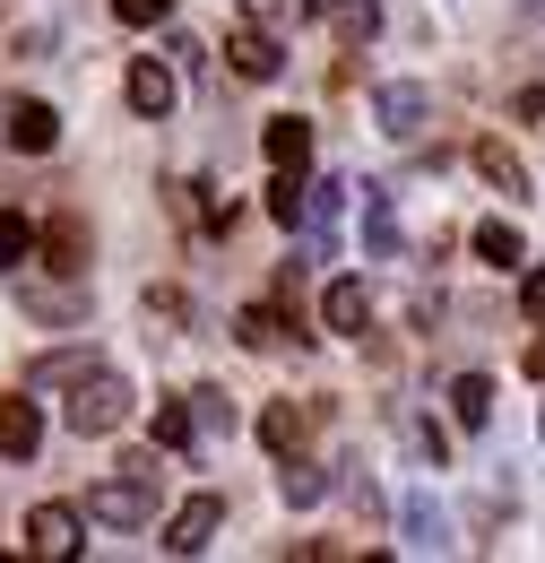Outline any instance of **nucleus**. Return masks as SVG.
I'll list each match as a JSON object with an SVG mask.
<instances>
[{
    "label": "nucleus",
    "mask_w": 545,
    "mask_h": 563,
    "mask_svg": "<svg viewBox=\"0 0 545 563\" xmlns=\"http://www.w3.org/2000/svg\"><path fill=\"white\" fill-rule=\"evenodd\" d=\"M35 243H44V261H53L62 278H78V269H87V225H78V217H69V209L53 217V225H44Z\"/></svg>",
    "instance_id": "obj_12"
},
{
    "label": "nucleus",
    "mask_w": 545,
    "mask_h": 563,
    "mask_svg": "<svg viewBox=\"0 0 545 563\" xmlns=\"http://www.w3.org/2000/svg\"><path fill=\"white\" fill-rule=\"evenodd\" d=\"M372 122H381L390 140H415V131L433 122V87H424V78H390V87L372 96Z\"/></svg>",
    "instance_id": "obj_3"
},
{
    "label": "nucleus",
    "mask_w": 545,
    "mask_h": 563,
    "mask_svg": "<svg viewBox=\"0 0 545 563\" xmlns=\"http://www.w3.org/2000/svg\"><path fill=\"white\" fill-rule=\"evenodd\" d=\"M216 529H225V494H191V503L165 520V555H200Z\"/></svg>",
    "instance_id": "obj_5"
},
{
    "label": "nucleus",
    "mask_w": 545,
    "mask_h": 563,
    "mask_svg": "<svg viewBox=\"0 0 545 563\" xmlns=\"http://www.w3.org/2000/svg\"><path fill=\"white\" fill-rule=\"evenodd\" d=\"M520 18H529V26H545V0H520Z\"/></svg>",
    "instance_id": "obj_32"
},
{
    "label": "nucleus",
    "mask_w": 545,
    "mask_h": 563,
    "mask_svg": "<svg viewBox=\"0 0 545 563\" xmlns=\"http://www.w3.org/2000/svg\"><path fill=\"white\" fill-rule=\"evenodd\" d=\"M321 321H330L338 339H364V330H372V295H364V278L330 286V295H321Z\"/></svg>",
    "instance_id": "obj_8"
},
{
    "label": "nucleus",
    "mask_w": 545,
    "mask_h": 563,
    "mask_svg": "<svg viewBox=\"0 0 545 563\" xmlns=\"http://www.w3.org/2000/svg\"><path fill=\"white\" fill-rule=\"evenodd\" d=\"M156 442H165V451H191V442H200V417H191L182 399H165V408H156Z\"/></svg>",
    "instance_id": "obj_23"
},
{
    "label": "nucleus",
    "mask_w": 545,
    "mask_h": 563,
    "mask_svg": "<svg viewBox=\"0 0 545 563\" xmlns=\"http://www.w3.org/2000/svg\"><path fill=\"white\" fill-rule=\"evenodd\" d=\"M330 26H338L346 53H364V44L381 35V0H330Z\"/></svg>",
    "instance_id": "obj_15"
},
{
    "label": "nucleus",
    "mask_w": 545,
    "mask_h": 563,
    "mask_svg": "<svg viewBox=\"0 0 545 563\" xmlns=\"http://www.w3.org/2000/svg\"><path fill=\"white\" fill-rule=\"evenodd\" d=\"M113 18H122V26H165L174 0H113Z\"/></svg>",
    "instance_id": "obj_28"
},
{
    "label": "nucleus",
    "mask_w": 545,
    "mask_h": 563,
    "mask_svg": "<svg viewBox=\"0 0 545 563\" xmlns=\"http://www.w3.org/2000/svg\"><path fill=\"white\" fill-rule=\"evenodd\" d=\"M131 408H138L131 382H122V373H104V364L69 382V424H78V433H122V424H131Z\"/></svg>",
    "instance_id": "obj_1"
},
{
    "label": "nucleus",
    "mask_w": 545,
    "mask_h": 563,
    "mask_svg": "<svg viewBox=\"0 0 545 563\" xmlns=\"http://www.w3.org/2000/svg\"><path fill=\"white\" fill-rule=\"evenodd\" d=\"M399 529H408V547H415V555H442V547H451V520H442V503H433V494H408Z\"/></svg>",
    "instance_id": "obj_11"
},
{
    "label": "nucleus",
    "mask_w": 545,
    "mask_h": 563,
    "mask_svg": "<svg viewBox=\"0 0 545 563\" xmlns=\"http://www.w3.org/2000/svg\"><path fill=\"white\" fill-rule=\"evenodd\" d=\"M520 303H529V312H537V321H545V269H537V278H529V286H520Z\"/></svg>",
    "instance_id": "obj_31"
},
{
    "label": "nucleus",
    "mask_w": 545,
    "mask_h": 563,
    "mask_svg": "<svg viewBox=\"0 0 545 563\" xmlns=\"http://www.w3.org/2000/svg\"><path fill=\"white\" fill-rule=\"evenodd\" d=\"M0 131H9L18 156H44V147L62 140V113H53V104H35V96H9V104H0Z\"/></svg>",
    "instance_id": "obj_4"
},
{
    "label": "nucleus",
    "mask_w": 545,
    "mask_h": 563,
    "mask_svg": "<svg viewBox=\"0 0 545 563\" xmlns=\"http://www.w3.org/2000/svg\"><path fill=\"white\" fill-rule=\"evenodd\" d=\"M537 433H545V417H537Z\"/></svg>",
    "instance_id": "obj_34"
},
{
    "label": "nucleus",
    "mask_w": 545,
    "mask_h": 563,
    "mask_svg": "<svg viewBox=\"0 0 545 563\" xmlns=\"http://www.w3.org/2000/svg\"><path fill=\"white\" fill-rule=\"evenodd\" d=\"M260 442L286 460V451L303 442V408H294V399H269V408H260Z\"/></svg>",
    "instance_id": "obj_21"
},
{
    "label": "nucleus",
    "mask_w": 545,
    "mask_h": 563,
    "mask_svg": "<svg viewBox=\"0 0 545 563\" xmlns=\"http://www.w3.org/2000/svg\"><path fill=\"white\" fill-rule=\"evenodd\" d=\"M26 547L44 563H69L87 547V538H78V511H69V503H35V511H26Z\"/></svg>",
    "instance_id": "obj_6"
},
{
    "label": "nucleus",
    "mask_w": 545,
    "mask_h": 563,
    "mask_svg": "<svg viewBox=\"0 0 545 563\" xmlns=\"http://www.w3.org/2000/svg\"><path fill=\"white\" fill-rule=\"evenodd\" d=\"M26 252H35V225H26L18 209H0V269H18Z\"/></svg>",
    "instance_id": "obj_24"
},
{
    "label": "nucleus",
    "mask_w": 545,
    "mask_h": 563,
    "mask_svg": "<svg viewBox=\"0 0 545 563\" xmlns=\"http://www.w3.org/2000/svg\"><path fill=\"white\" fill-rule=\"evenodd\" d=\"M408 442H415V460H433V468H442V460H451V442H442V424H424V417L408 424Z\"/></svg>",
    "instance_id": "obj_29"
},
{
    "label": "nucleus",
    "mask_w": 545,
    "mask_h": 563,
    "mask_svg": "<svg viewBox=\"0 0 545 563\" xmlns=\"http://www.w3.org/2000/svg\"><path fill=\"white\" fill-rule=\"evenodd\" d=\"M131 113L138 122H165L174 113V70L165 62H131Z\"/></svg>",
    "instance_id": "obj_10"
},
{
    "label": "nucleus",
    "mask_w": 545,
    "mask_h": 563,
    "mask_svg": "<svg viewBox=\"0 0 545 563\" xmlns=\"http://www.w3.org/2000/svg\"><path fill=\"white\" fill-rule=\"evenodd\" d=\"M269 165L277 174H303V165H312V122H303V113H277L269 122Z\"/></svg>",
    "instance_id": "obj_13"
},
{
    "label": "nucleus",
    "mask_w": 545,
    "mask_h": 563,
    "mask_svg": "<svg viewBox=\"0 0 545 563\" xmlns=\"http://www.w3.org/2000/svg\"><path fill=\"white\" fill-rule=\"evenodd\" d=\"M312 9H321V0H252V18H260V26H303V18H312Z\"/></svg>",
    "instance_id": "obj_26"
},
{
    "label": "nucleus",
    "mask_w": 545,
    "mask_h": 563,
    "mask_svg": "<svg viewBox=\"0 0 545 563\" xmlns=\"http://www.w3.org/2000/svg\"><path fill=\"white\" fill-rule=\"evenodd\" d=\"M529 373H537V382H545V339H537V347H529Z\"/></svg>",
    "instance_id": "obj_33"
},
{
    "label": "nucleus",
    "mask_w": 545,
    "mask_h": 563,
    "mask_svg": "<svg viewBox=\"0 0 545 563\" xmlns=\"http://www.w3.org/2000/svg\"><path fill=\"white\" fill-rule=\"evenodd\" d=\"M346 503H355V520H364V529H372V520H381V511H390V503H381V486H372V477H364V468H355V477H346Z\"/></svg>",
    "instance_id": "obj_27"
},
{
    "label": "nucleus",
    "mask_w": 545,
    "mask_h": 563,
    "mask_svg": "<svg viewBox=\"0 0 545 563\" xmlns=\"http://www.w3.org/2000/svg\"><path fill=\"white\" fill-rule=\"evenodd\" d=\"M78 373H96V347H62V355H44L26 382H35V390H69Z\"/></svg>",
    "instance_id": "obj_20"
},
{
    "label": "nucleus",
    "mask_w": 545,
    "mask_h": 563,
    "mask_svg": "<svg viewBox=\"0 0 545 563\" xmlns=\"http://www.w3.org/2000/svg\"><path fill=\"white\" fill-rule=\"evenodd\" d=\"M87 520H104V529H147V520H156V477H147V468H122V477L87 486Z\"/></svg>",
    "instance_id": "obj_2"
},
{
    "label": "nucleus",
    "mask_w": 545,
    "mask_h": 563,
    "mask_svg": "<svg viewBox=\"0 0 545 563\" xmlns=\"http://www.w3.org/2000/svg\"><path fill=\"white\" fill-rule=\"evenodd\" d=\"M277 494H286V503H294V511H312V503H321V494H330V477H321V468H312V460H294V451H286V468H277Z\"/></svg>",
    "instance_id": "obj_19"
},
{
    "label": "nucleus",
    "mask_w": 545,
    "mask_h": 563,
    "mask_svg": "<svg viewBox=\"0 0 545 563\" xmlns=\"http://www.w3.org/2000/svg\"><path fill=\"white\" fill-rule=\"evenodd\" d=\"M234 339L252 355H269V347H286V321H277L269 303H243V312H234Z\"/></svg>",
    "instance_id": "obj_18"
},
{
    "label": "nucleus",
    "mask_w": 545,
    "mask_h": 563,
    "mask_svg": "<svg viewBox=\"0 0 545 563\" xmlns=\"http://www.w3.org/2000/svg\"><path fill=\"white\" fill-rule=\"evenodd\" d=\"M26 312H35V321H78L87 295H69V286H26Z\"/></svg>",
    "instance_id": "obj_22"
},
{
    "label": "nucleus",
    "mask_w": 545,
    "mask_h": 563,
    "mask_svg": "<svg viewBox=\"0 0 545 563\" xmlns=\"http://www.w3.org/2000/svg\"><path fill=\"white\" fill-rule=\"evenodd\" d=\"M269 217L277 225H303V174H277L269 183Z\"/></svg>",
    "instance_id": "obj_25"
},
{
    "label": "nucleus",
    "mask_w": 545,
    "mask_h": 563,
    "mask_svg": "<svg viewBox=\"0 0 545 563\" xmlns=\"http://www.w3.org/2000/svg\"><path fill=\"white\" fill-rule=\"evenodd\" d=\"M477 252L493 261V269H520V261H529V234L502 225V217H485V225H477Z\"/></svg>",
    "instance_id": "obj_17"
},
{
    "label": "nucleus",
    "mask_w": 545,
    "mask_h": 563,
    "mask_svg": "<svg viewBox=\"0 0 545 563\" xmlns=\"http://www.w3.org/2000/svg\"><path fill=\"white\" fill-rule=\"evenodd\" d=\"M191 417L200 424H234V408H225V390H191Z\"/></svg>",
    "instance_id": "obj_30"
},
{
    "label": "nucleus",
    "mask_w": 545,
    "mask_h": 563,
    "mask_svg": "<svg viewBox=\"0 0 545 563\" xmlns=\"http://www.w3.org/2000/svg\"><path fill=\"white\" fill-rule=\"evenodd\" d=\"M225 62H234V78H252V87H269L277 70H286V53H277V35L252 18V26H234V44H225Z\"/></svg>",
    "instance_id": "obj_7"
},
{
    "label": "nucleus",
    "mask_w": 545,
    "mask_h": 563,
    "mask_svg": "<svg viewBox=\"0 0 545 563\" xmlns=\"http://www.w3.org/2000/svg\"><path fill=\"white\" fill-rule=\"evenodd\" d=\"M477 174L493 183V191H502V200H529V165H520V156H511L502 140H477Z\"/></svg>",
    "instance_id": "obj_14"
},
{
    "label": "nucleus",
    "mask_w": 545,
    "mask_h": 563,
    "mask_svg": "<svg viewBox=\"0 0 545 563\" xmlns=\"http://www.w3.org/2000/svg\"><path fill=\"white\" fill-rule=\"evenodd\" d=\"M451 417L468 424V433L493 424V382H485V373H459V382H451Z\"/></svg>",
    "instance_id": "obj_16"
},
{
    "label": "nucleus",
    "mask_w": 545,
    "mask_h": 563,
    "mask_svg": "<svg viewBox=\"0 0 545 563\" xmlns=\"http://www.w3.org/2000/svg\"><path fill=\"white\" fill-rule=\"evenodd\" d=\"M0 451L9 460H35L44 451V408L35 399H0Z\"/></svg>",
    "instance_id": "obj_9"
}]
</instances>
